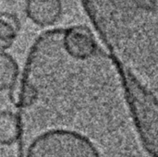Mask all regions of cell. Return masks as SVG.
<instances>
[{
    "label": "cell",
    "instance_id": "obj_1",
    "mask_svg": "<svg viewBox=\"0 0 158 157\" xmlns=\"http://www.w3.org/2000/svg\"><path fill=\"white\" fill-rule=\"evenodd\" d=\"M109 57L118 72L124 100L137 136L150 157H158V97L115 56Z\"/></svg>",
    "mask_w": 158,
    "mask_h": 157
},
{
    "label": "cell",
    "instance_id": "obj_2",
    "mask_svg": "<svg viewBox=\"0 0 158 157\" xmlns=\"http://www.w3.org/2000/svg\"><path fill=\"white\" fill-rule=\"evenodd\" d=\"M26 157H101V154L83 134L68 130H53L32 141Z\"/></svg>",
    "mask_w": 158,
    "mask_h": 157
},
{
    "label": "cell",
    "instance_id": "obj_3",
    "mask_svg": "<svg viewBox=\"0 0 158 157\" xmlns=\"http://www.w3.org/2000/svg\"><path fill=\"white\" fill-rule=\"evenodd\" d=\"M61 43L68 56L76 60L90 59L99 50L93 31L84 25L71 26L64 30Z\"/></svg>",
    "mask_w": 158,
    "mask_h": 157
},
{
    "label": "cell",
    "instance_id": "obj_4",
    "mask_svg": "<svg viewBox=\"0 0 158 157\" xmlns=\"http://www.w3.org/2000/svg\"><path fill=\"white\" fill-rule=\"evenodd\" d=\"M61 0H27L25 13L31 22L40 27L56 24L61 18Z\"/></svg>",
    "mask_w": 158,
    "mask_h": 157
},
{
    "label": "cell",
    "instance_id": "obj_5",
    "mask_svg": "<svg viewBox=\"0 0 158 157\" xmlns=\"http://www.w3.org/2000/svg\"><path fill=\"white\" fill-rule=\"evenodd\" d=\"M20 31L19 18L11 12L0 13V52L8 49Z\"/></svg>",
    "mask_w": 158,
    "mask_h": 157
},
{
    "label": "cell",
    "instance_id": "obj_6",
    "mask_svg": "<svg viewBox=\"0 0 158 157\" xmlns=\"http://www.w3.org/2000/svg\"><path fill=\"white\" fill-rule=\"evenodd\" d=\"M19 66L15 59L5 52H0V92L11 90L17 83Z\"/></svg>",
    "mask_w": 158,
    "mask_h": 157
},
{
    "label": "cell",
    "instance_id": "obj_7",
    "mask_svg": "<svg viewBox=\"0 0 158 157\" xmlns=\"http://www.w3.org/2000/svg\"><path fill=\"white\" fill-rule=\"evenodd\" d=\"M19 135V120L10 111L0 112V145H11Z\"/></svg>",
    "mask_w": 158,
    "mask_h": 157
}]
</instances>
